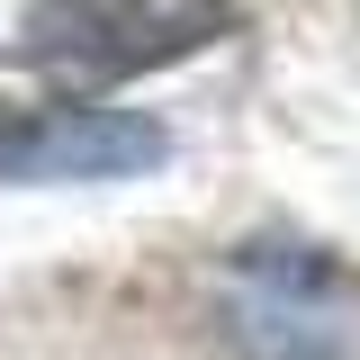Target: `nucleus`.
Listing matches in <instances>:
<instances>
[{"label": "nucleus", "mask_w": 360, "mask_h": 360, "mask_svg": "<svg viewBox=\"0 0 360 360\" xmlns=\"http://www.w3.org/2000/svg\"><path fill=\"white\" fill-rule=\"evenodd\" d=\"M234 0H27L18 54L63 82H135L234 37Z\"/></svg>", "instance_id": "obj_1"}, {"label": "nucleus", "mask_w": 360, "mask_h": 360, "mask_svg": "<svg viewBox=\"0 0 360 360\" xmlns=\"http://www.w3.org/2000/svg\"><path fill=\"white\" fill-rule=\"evenodd\" d=\"M352 324L360 297L315 243H252L234 262V333L252 360H342Z\"/></svg>", "instance_id": "obj_2"}, {"label": "nucleus", "mask_w": 360, "mask_h": 360, "mask_svg": "<svg viewBox=\"0 0 360 360\" xmlns=\"http://www.w3.org/2000/svg\"><path fill=\"white\" fill-rule=\"evenodd\" d=\"M162 153L144 108H0V180H127Z\"/></svg>", "instance_id": "obj_3"}]
</instances>
